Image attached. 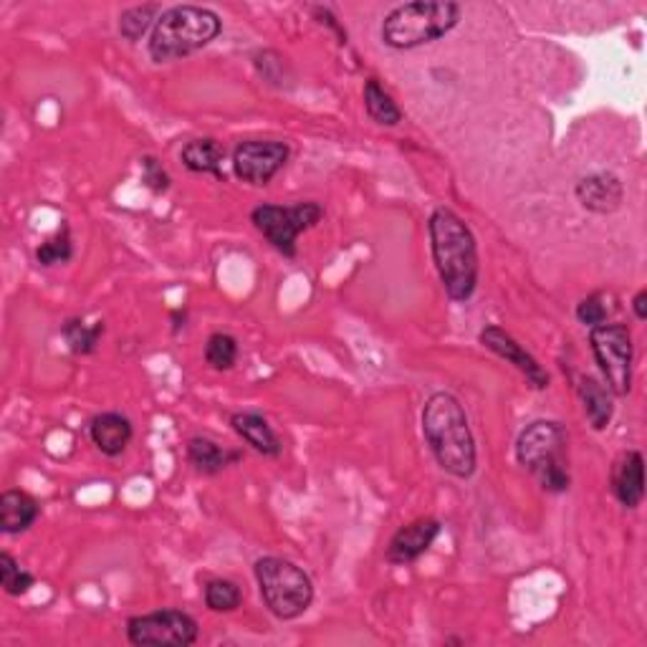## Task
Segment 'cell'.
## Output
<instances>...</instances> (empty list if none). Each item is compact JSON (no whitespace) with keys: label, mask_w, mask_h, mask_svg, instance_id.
<instances>
[{"label":"cell","mask_w":647,"mask_h":647,"mask_svg":"<svg viewBox=\"0 0 647 647\" xmlns=\"http://www.w3.org/2000/svg\"><path fill=\"white\" fill-rule=\"evenodd\" d=\"M432 261L440 284L458 304L473 299L478 289V245L465 220L450 208L432 210L428 220Z\"/></svg>","instance_id":"cell-1"},{"label":"cell","mask_w":647,"mask_h":647,"mask_svg":"<svg viewBox=\"0 0 647 647\" xmlns=\"http://www.w3.org/2000/svg\"><path fill=\"white\" fill-rule=\"evenodd\" d=\"M423 436L440 469L453 478H473L478 465L476 438L461 400L450 392H436L423 407Z\"/></svg>","instance_id":"cell-2"},{"label":"cell","mask_w":647,"mask_h":647,"mask_svg":"<svg viewBox=\"0 0 647 647\" xmlns=\"http://www.w3.org/2000/svg\"><path fill=\"white\" fill-rule=\"evenodd\" d=\"M223 21L203 5H172L154 23L147 51L154 63H170L200 51L220 36Z\"/></svg>","instance_id":"cell-3"},{"label":"cell","mask_w":647,"mask_h":647,"mask_svg":"<svg viewBox=\"0 0 647 647\" xmlns=\"http://www.w3.org/2000/svg\"><path fill=\"white\" fill-rule=\"evenodd\" d=\"M516 461L548 494L569 490V436L559 423L534 420L527 425L516 438Z\"/></svg>","instance_id":"cell-4"},{"label":"cell","mask_w":647,"mask_h":647,"mask_svg":"<svg viewBox=\"0 0 647 647\" xmlns=\"http://www.w3.org/2000/svg\"><path fill=\"white\" fill-rule=\"evenodd\" d=\"M461 23V5L448 0H415L392 8L382 21V44L395 51H413L448 36Z\"/></svg>","instance_id":"cell-5"},{"label":"cell","mask_w":647,"mask_h":647,"mask_svg":"<svg viewBox=\"0 0 647 647\" xmlns=\"http://www.w3.org/2000/svg\"><path fill=\"white\" fill-rule=\"evenodd\" d=\"M261 600L278 620H297L314 602V581L284 556H261L253 564Z\"/></svg>","instance_id":"cell-6"},{"label":"cell","mask_w":647,"mask_h":647,"mask_svg":"<svg viewBox=\"0 0 647 647\" xmlns=\"http://www.w3.org/2000/svg\"><path fill=\"white\" fill-rule=\"evenodd\" d=\"M322 218L324 208L314 200L293 205L264 203L251 212V223L256 226V231L286 258H297L299 235L322 223Z\"/></svg>","instance_id":"cell-7"},{"label":"cell","mask_w":647,"mask_h":647,"mask_svg":"<svg viewBox=\"0 0 647 647\" xmlns=\"http://www.w3.org/2000/svg\"><path fill=\"white\" fill-rule=\"evenodd\" d=\"M589 347L612 395L627 397L633 390L635 365L633 332L625 324H600L589 330Z\"/></svg>","instance_id":"cell-8"},{"label":"cell","mask_w":647,"mask_h":647,"mask_svg":"<svg viewBox=\"0 0 647 647\" xmlns=\"http://www.w3.org/2000/svg\"><path fill=\"white\" fill-rule=\"evenodd\" d=\"M200 625L183 610L137 614L127 622V640L137 647H190L198 643Z\"/></svg>","instance_id":"cell-9"},{"label":"cell","mask_w":647,"mask_h":647,"mask_svg":"<svg viewBox=\"0 0 647 647\" xmlns=\"http://www.w3.org/2000/svg\"><path fill=\"white\" fill-rule=\"evenodd\" d=\"M289 145L281 139H245L233 150V172L245 185L264 187L289 162Z\"/></svg>","instance_id":"cell-10"},{"label":"cell","mask_w":647,"mask_h":647,"mask_svg":"<svg viewBox=\"0 0 647 647\" xmlns=\"http://www.w3.org/2000/svg\"><path fill=\"white\" fill-rule=\"evenodd\" d=\"M478 342L486 349L494 351V355H498L501 359H506L509 365H513L516 370L527 377V382L534 390H546L548 388V372L544 370L542 365H539V359L534 355H529V351L523 349L521 344L516 342L509 332H504L501 326H496V324L486 326V330L478 334Z\"/></svg>","instance_id":"cell-11"},{"label":"cell","mask_w":647,"mask_h":647,"mask_svg":"<svg viewBox=\"0 0 647 647\" xmlns=\"http://www.w3.org/2000/svg\"><path fill=\"white\" fill-rule=\"evenodd\" d=\"M440 531H443V523L438 519H430V516L409 521L407 527L395 531V536L390 539L388 554L384 556H388L390 564H397V567H403V564H413L428 552L432 542L440 536Z\"/></svg>","instance_id":"cell-12"},{"label":"cell","mask_w":647,"mask_h":647,"mask_svg":"<svg viewBox=\"0 0 647 647\" xmlns=\"http://www.w3.org/2000/svg\"><path fill=\"white\" fill-rule=\"evenodd\" d=\"M575 195L585 210L597 212V216H610V212L622 208L625 185H622V180L614 172L602 170L581 177L575 187Z\"/></svg>","instance_id":"cell-13"},{"label":"cell","mask_w":647,"mask_h":647,"mask_svg":"<svg viewBox=\"0 0 647 647\" xmlns=\"http://www.w3.org/2000/svg\"><path fill=\"white\" fill-rule=\"evenodd\" d=\"M612 494L620 506L637 509L645 498V461L640 450H625L612 465Z\"/></svg>","instance_id":"cell-14"},{"label":"cell","mask_w":647,"mask_h":647,"mask_svg":"<svg viewBox=\"0 0 647 647\" xmlns=\"http://www.w3.org/2000/svg\"><path fill=\"white\" fill-rule=\"evenodd\" d=\"M89 438H92V443L102 455L117 458L132 443V420L119 413H102L92 417V423H89Z\"/></svg>","instance_id":"cell-15"},{"label":"cell","mask_w":647,"mask_h":647,"mask_svg":"<svg viewBox=\"0 0 647 647\" xmlns=\"http://www.w3.org/2000/svg\"><path fill=\"white\" fill-rule=\"evenodd\" d=\"M231 425L245 446H251L256 453L266 458H278L281 455V440H278L276 430L268 425L264 415L258 413H235L231 417Z\"/></svg>","instance_id":"cell-16"},{"label":"cell","mask_w":647,"mask_h":647,"mask_svg":"<svg viewBox=\"0 0 647 647\" xmlns=\"http://www.w3.org/2000/svg\"><path fill=\"white\" fill-rule=\"evenodd\" d=\"M41 516V506L34 496H28L26 490H5L0 496V529L3 534H23L34 527Z\"/></svg>","instance_id":"cell-17"},{"label":"cell","mask_w":647,"mask_h":647,"mask_svg":"<svg viewBox=\"0 0 647 647\" xmlns=\"http://www.w3.org/2000/svg\"><path fill=\"white\" fill-rule=\"evenodd\" d=\"M577 392H579V400L581 405H585V415L589 425H592L594 432H602L610 428L612 423V415H614V403H612V392L608 384L602 380H597V377H579V384H577Z\"/></svg>","instance_id":"cell-18"},{"label":"cell","mask_w":647,"mask_h":647,"mask_svg":"<svg viewBox=\"0 0 647 647\" xmlns=\"http://www.w3.org/2000/svg\"><path fill=\"white\" fill-rule=\"evenodd\" d=\"M183 165L195 172V175H212L218 180H226L223 162H226V147L212 137L190 139L180 152Z\"/></svg>","instance_id":"cell-19"},{"label":"cell","mask_w":647,"mask_h":647,"mask_svg":"<svg viewBox=\"0 0 647 647\" xmlns=\"http://www.w3.org/2000/svg\"><path fill=\"white\" fill-rule=\"evenodd\" d=\"M187 461L203 476H218L220 471H226L228 465L239 463L241 453L239 450H228L223 446H218L216 440L195 436L187 440Z\"/></svg>","instance_id":"cell-20"},{"label":"cell","mask_w":647,"mask_h":647,"mask_svg":"<svg viewBox=\"0 0 647 647\" xmlns=\"http://www.w3.org/2000/svg\"><path fill=\"white\" fill-rule=\"evenodd\" d=\"M362 96H365V109L377 122V125L397 127L400 122H403V112H400V106L395 104V100H392L388 89H384L377 79L365 81Z\"/></svg>","instance_id":"cell-21"},{"label":"cell","mask_w":647,"mask_h":647,"mask_svg":"<svg viewBox=\"0 0 647 647\" xmlns=\"http://www.w3.org/2000/svg\"><path fill=\"white\" fill-rule=\"evenodd\" d=\"M104 330H106L104 322L86 324L84 319H69V322L61 326V334H63V339H67L73 355L86 357V355H94L96 347H100Z\"/></svg>","instance_id":"cell-22"},{"label":"cell","mask_w":647,"mask_h":647,"mask_svg":"<svg viewBox=\"0 0 647 647\" xmlns=\"http://www.w3.org/2000/svg\"><path fill=\"white\" fill-rule=\"evenodd\" d=\"M162 15V5L147 3V5H135L122 11L119 15V36L129 41V44H137L147 31L154 28V23Z\"/></svg>","instance_id":"cell-23"},{"label":"cell","mask_w":647,"mask_h":647,"mask_svg":"<svg viewBox=\"0 0 647 647\" xmlns=\"http://www.w3.org/2000/svg\"><path fill=\"white\" fill-rule=\"evenodd\" d=\"M239 339H235L233 334L216 332L210 334L208 344H205V362L218 372L233 370L235 362H239Z\"/></svg>","instance_id":"cell-24"},{"label":"cell","mask_w":647,"mask_h":647,"mask_svg":"<svg viewBox=\"0 0 647 647\" xmlns=\"http://www.w3.org/2000/svg\"><path fill=\"white\" fill-rule=\"evenodd\" d=\"M205 604L210 612H235L243 604V589L233 579H210L205 585Z\"/></svg>","instance_id":"cell-25"},{"label":"cell","mask_w":647,"mask_h":647,"mask_svg":"<svg viewBox=\"0 0 647 647\" xmlns=\"http://www.w3.org/2000/svg\"><path fill=\"white\" fill-rule=\"evenodd\" d=\"M73 256V243H71V231L69 226H61L51 239H46L36 249V261L41 266H59L67 264Z\"/></svg>","instance_id":"cell-26"},{"label":"cell","mask_w":647,"mask_h":647,"mask_svg":"<svg viewBox=\"0 0 647 647\" xmlns=\"http://www.w3.org/2000/svg\"><path fill=\"white\" fill-rule=\"evenodd\" d=\"M34 585H36V579H34V575H31V571L23 569L21 564L15 562L8 552L0 554V587H3L5 594L21 597V594H26Z\"/></svg>","instance_id":"cell-27"},{"label":"cell","mask_w":647,"mask_h":647,"mask_svg":"<svg viewBox=\"0 0 647 647\" xmlns=\"http://www.w3.org/2000/svg\"><path fill=\"white\" fill-rule=\"evenodd\" d=\"M577 322L589 326V330H594V326L600 324H608V316H610V309L604 304V297L602 293H589L587 299H581L577 304Z\"/></svg>","instance_id":"cell-28"},{"label":"cell","mask_w":647,"mask_h":647,"mask_svg":"<svg viewBox=\"0 0 647 647\" xmlns=\"http://www.w3.org/2000/svg\"><path fill=\"white\" fill-rule=\"evenodd\" d=\"M142 183L158 195L170 190V175L165 172V167L160 165V160L152 158V154H147L142 160Z\"/></svg>","instance_id":"cell-29"},{"label":"cell","mask_w":647,"mask_h":647,"mask_svg":"<svg viewBox=\"0 0 647 647\" xmlns=\"http://www.w3.org/2000/svg\"><path fill=\"white\" fill-rule=\"evenodd\" d=\"M311 13L316 15L319 19V23H322V26H330L332 31H337V36H339V44H347V31H344L339 23H337V19H334V13L330 11V8H322V5H316V8H311Z\"/></svg>","instance_id":"cell-30"},{"label":"cell","mask_w":647,"mask_h":647,"mask_svg":"<svg viewBox=\"0 0 647 647\" xmlns=\"http://www.w3.org/2000/svg\"><path fill=\"white\" fill-rule=\"evenodd\" d=\"M633 311L637 316V322H645L647 319V291H637V297L633 299Z\"/></svg>","instance_id":"cell-31"}]
</instances>
